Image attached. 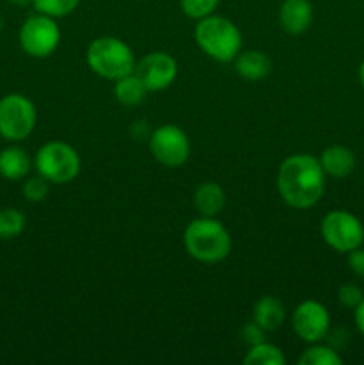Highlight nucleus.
<instances>
[{
  "mask_svg": "<svg viewBox=\"0 0 364 365\" xmlns=\"http://www.w3.org/2000/svg\"><path fill=\"white\" fill-rule=\"evenodd\" d=\"M81 0H32V7L36 13L46 14L52 18H64L74 13Z\"/></svg>",
  "mask_w": 364,
  "mask_h": 365,
  "instance_id": "nucleus-22",
  "label": "nucleus"
},
{
  "mask_svg": "<svg viewBox=\"0 0 364 365\" xmlns=\"http://www.w3.org/2000/svg\"><path fill=\"white\" fill-rule=\"evenodd\" d=\"M323 241L338 253H350L364 242V227L357 216L346 210H332L321 220Z\"/></svg>",
  "mask_w": 364,
  "mask_h": 365,
  "instance_id": "nucleus-8",
  "label": "nucleus"
},
{
  "mask_svg": "<svg viewBox=\"0 0 364 365\" xmlns=\"http://www.w3.org/2000/svg\"><path fill=\"white\" fill-rule=\"evenodd\" d=\"M353 317H355L357 330L364 335V299L353 309Z\"/></svg>",
  "mask_w": 364,
  "mask_h": 365,
  "instance_id": "nucleus-29",
  "label": "nucleus"
},
{
  "mask_svg": "<svg viewBox=\"0 0 364 365\" xmlns=\"http://www.w3.org/2000/svg\"><path fill=\"white\" fill-rule=\"evenodd\" d=\"M2 27H4V21H2V18H0V32H2Z\"/></svg>",
  "mask_w": 364,
  "mask_h": 365,
  "instance_id": "nucleus-32",
  "label": "nucleus"
},
{
  "mask_svg": "<svg viewBox=\"0 0 364 365\" xmlns=\"http://www.w3.org/2000/svg\"><path fill=\"white\" fill-rule=\"evenodd\" d=\"M18 41L27 56L45 59V57L52 56L59 46L61 29L56 18L36 13L21 24Z\"/></svg>",
  "mask_w": 364,
  "mask_h": 365,
  "instance_id": "nucleus-7",
  "label": "nucleus"
},
{
  "mask_svg": "<svg viewBox=\"0 0 364 365\" xmlns=\"http://www.w3.org/2000/svg\"><path fill=\"white\" fill-rule=\"evenodd\" d=\"M38 110L31 98L20 93H9L0 98V135L6 141L20 143L36 128Z\"/></svg>",
  "mask_w": 364,
  "mask_h": 365,
  "instance_id": "nucleus-6",
  "label": "nucleus"
},
{
  "mask_svg": "<svg viewBox=\"0 0 364 365\" xmlns=\"http://www.w3.org/2000/svg\"><path fill=\"white\" fill-rule=\"evenodd\" d=\"M184 248L196 262L218 264L231 253L232 239L225 225L216 217L200 216L186 227Z\"/></svg>",
  "mask_w": 364,
  "mask_h": 365,
  "instance_id": "nucleus-2",
  "label": "nucleus"
},
{
  "mask_svg": "<svg viewBox=\"0 0 364 365\" xmlns=\"http://www.w3.org/2000/svg\"><path fill=\"white\" fill-rule=\"evenodd\" d=\"M152 130H150L148 123L145 120H136L134 123L131 125V135L138 141V139H148Z\"/></svg>",
  "mask_w": 364,
  "mask_h": 365,
  "instance_id": "nucleus-28",
  "label": "nucleus"
},
{
  "mask_svg": "<svg viewBox=\"0 0 364 365\" xmlns=\"http://www.w3.org/2000/svg\"><path fill=\"white\" fill-rule=\"evenodd\" d=\"M220 0H181L182 13L193 20H202L216 11Z\"/></svg>",
  "mask_w": 364,
  "mask_h": 365,
  "instance_id": "nucleus-23",
  "label": "nucleus"
},
{
  "mask_svg": "<svg viewBox=\"0 0 364 365\" xmlns=\"http://www.w3.org/2000/svg\"><path fill=\"white\" fill-rule=\"evenodd\" d=\"M300 365H341L343 359L332 346L314 342L300 356Z\"/></svg>",
  "mask_w": 364,
  "mask_h": 365,
  "instance_id": "nucleus-20",
  "label": "nucleus"
},
{
  "mask_svg": "<svg viewBox=\"0 0 364 365\" xmlns=\"http://www.w3.org/2000/svg\"><path fill=\"white\" fill-rule=\"evenodd\" d=\"M264 335H266V330L261 328L256 321L246 323L241 330L243 342H246L248 346H256V344H261V342H264Z\"/></svg>",
  "mask_w": 364,
  "mask_h": 365,
  "instance_id": "nucleus-26",
  "label": "nucleus"
},
{
  "mask_svg": "<svg viewBox=\"0 0 364 365\" xmlns=\"http://www.w3.org/2000/svg\"><path fill=\"white\" fill-rule=\"evenodd\" d=\"M325 175L334 178H345L355 170V155L348 146L332 145L327 146L318 157Z\"/></svg>",
  "mask_w": 364,
  "mask_h": 365,
  "instance_id": "nucleus-13",
  "label": "nucleus"
},
{
  "mask_svg": "<svg viewBox=\"0 0 364 365\" xmlns=\"http://www.w3.org/2000/svg\"><path fill=\"white\" fill-rule=\"evenodd\" d=\"M243 362L245 365H285V356L278 346L264 341L261 344L250 346Z\"/></svg>",
  "mask_w": 364,
  "mask_h": 365,
  "instance_id": "nucleus-19",
  "label": "nucleus"
},
{
  "mask_svg": "<svg viewBox=\"0 0 364 365\" xmlns=\"http://www.w3.org/2000/svg\"><path fill=\"white\" fill-rule=\"evenodd\" d=\"M34 168L50 184H70L81 173V157L68 143L50 141L36 152Z\"/></svg>",
  "mask_w": 364,
  "mask_h": 365,
  "instance_id": "nucleus-5",
  "label": "nucleus"
},
{
  "mask_svg": "<svg viewBox=\"0 0 364 365\" xmlns=\"http://www.w3.org/2000/svg\"><path fill=\"white\" fill-rule=\"evenodd\" d=\"M291 327L296 337L307 344L321 342L330 331V314L316 299H305L293 310Z\"/></svg>",
  "mask_w": 364,
  "mask_h": 365,
  "instance_id": "nucleus-10",
  "label": "nucleus"
},
{
  "mask_svg": "<svg viewBox=\"0 0 364 365\" xmlns=\"http://www.w3.org/2000/svg\"><path fill=\"white\" fill-rule=\"evenodd\" d=\"M148 148L159 164L166 168H181L189 159L191 143L181 127L168 123L152 130L148 138Z\"/></svg>",
  "mask_w": 364,
  "mask_h": 365,
  "instance_id": "nucleus-9",
  "label": "nucleus"
},
{
  "mask_svg": "<svg viewBox=\"0 0 364 365\" xmlns=\"http://www.w3.org/2000/svg\"><path fill=\"white\" fill-rule=\"evenodd\" d=\"M32 166H34V160L20 146L11 145L0 150V177L6 180H24L31 173Z\"/></svg>",
  "mask_w": 364,
  "mask_h": 365,
  "instance_id": "nucleus-14",
  "label": "nucleus"
},
{
  "mask_svg": "<svg viewBox=\"0 0 364 365\" xmlns=\"http://www.w3.org/2000/svg\"><path fill=\"white\" fill-rule=\"evenodd\" d=\"M346 255H348L350 271H352L355 277L364 278V248H363V246L352 250V252L346 253Z\"/></svg>",
  "mask_w": 364,
  "mask_h": 365,
  "instance_id": "nucleus-27",
  "label": "nucleus"
},
{
  "mask_svg": "<svg viewBox=\"0 0 364 365\" xmlns=\"http://www.w3.org/2000/svg\"><path fill=\"white\" fill-rule=\"evenodd\" d=\"M49 189L50 182L46 178H43L41 175H36V177H29L24 182L21 192H24V198L29 200V202H41L49 195Z\"/></svg>",
  "mask_w": 364,
  "mask_h": 365,
  "instance_id": "nucleus-24",
  "label": "nucleus"
},
{
  "mask_svg": "<svg viewBox=\"0 0 364 365\" xmlns=\"http://www.w3.org/2000/svg\"><path fill=\"white\" fill-rule=\"evenodd\" d=\"M363 299H364L363 289H360L357 284H353V282H346V284H343L341 287L338 289V302L341 303L345 309L353 310L360 302H363Z\"/></svg>",
  "mask_w": 364,
  "mask_h": 365,
  "instance_id": "nucleus-25",
  "label": "nucleus"
},
{
  "mask_svg": "<svg viewBox=\"0 0 364 365\" xmlns=\"http://www.w3.org/2000/svg\"><path fill=\"white\" fill-rule=\"evenodd\" d=\"M27 217L21 210L6 207L0 209V239H13L25 230Z\"/></svg>",
  "mask_w": 364,
  "mask_h": 365,
  "instance_id": "nucleus-21",
  "label": "nucleus"
},
{
  "mask_svg": "<svg viewBox=\"0 0 364 365\" xmlns=\"http://www.w3.org/2000/svg\"><path fill=\"white\" fill-rule=\"evenodd\" d=\"M313 4L310 0H284L278 9V21L288 34H303L313 24Z\"/></svg>",
  "mask_w": 364,
  "mask_h": 365,
  "instance_id": "nucleus-12",
  "label": "nucleus"
},
{
  "mask_svg": "<svg viewBox=\"0 0 364 365\" xmlns=\"http://www.w3.org/2000/svg\"><path fill=\"white\" fill-rule=\"evenodd\" d=\"M193 203H195V209L198 210L200 216L216 217L225 209L227 195H225L223 187L216 182H203L195 189Z\"/></svg>",
  "mask_w": 364,
  "mask_h": 365,
  "instance_id": "nucleus-16",
  "label": "nucleus"
},
{
  "mask_svg": "<svg viewBox=\"0 0 364 365\" xmlns=\"http://www.w3.org/2000/svg\"><path fill=\"white\" fill-rule=\"evenodd\" d=\"M136 75L148 88V91H163L177 78V61L166 52H150L136 61Z\"/></svg>",
  "mask_w": 364,
  "mask_h": 365,
  "instance_id": "nucleus-11",
  "label": "nucleus"
},
{
  "mask_svg": "<svg viewBox=\"0 0 364 365\" xmlns=\"http://www.w3.org/2000/svg\"><path fill=\"white\" fill-rule=\"evenodd\" d=\"M359 81H360V86L364 88V61L360 63V66H359Z\"/></svg>",
  "mask_w": 364,
  "mask_h": 365,
  "instance_id": "nucleus-31",
  "label": "nucleus"
},
{
  "mask_svg": "<svg viewBox=\"0 0 364 365\" xmlns=\"http://www.w3.org/2000/svg\"><path fill=\"white\" fill-rule=\"evenodd\" d=\"M285 310L280 299L275 296H263L253 307V321L266 331H275L282 327Z\"/></svg>",
  "mask_w": 364,
  "mask_h": 365,
  "instance_id": "nucleus-17",
  "label": "nucleus"
},
{
  "mask_svg": "<svg viewBox=\"0 0 364 365\" xmlns=\"http://www.w3.org/2000/svg\"><path fill=\"white\" fill-rule=\"evenodd\" d=\"M86 63L98 77L106 81H118L134 71L136 57L123 39L100 36L89 43L86 50Z\"/></svg>",
  "mask_w": 364,
  "mask_h": 365,
  "instance_id": "nucleus-4",
  "label": "nucleus"
},
{
  "mask_svg": "<svg viewBox=\"0 0 364 365\" xmlns=\"http://www.w3.org/2000/svg\"><path fill=\"white\" fill-rule=\"evenodd\" d=\"M9 4H13V6H18V7H24V6H29V4H32V0H9Z\"/></svg>",
  "mask_w": 364,
  "mask_h": 365,
  "instance_id": "nucleus-30",
  "label": "nucleus"
},
{
  "mask_svg": "<svg viewBox=\"0 0 364 365\" xmlns=\"http://www.w3.org/2000/svg\"><path fill=\"white\" fill-rule=\"evenodd\" d=\"M234 68L239 77L248 82L263 81L271 71V59L261 50H245L234 59Z\"/></svg>",
  "mask_w": 364,
  "mask_h": 365,
  "instance_id": "nucleus-15",
  "label": "nucleus"
},
{
  "mask_svg": "<svg viewBox=\"0 0 364 365\" xmlns=\"http://www.w3.org/2000/svg\"><path fill=\"white\" fill-rule=\"evenodd\" d=\"M146 93H148V88L143 84L136 71L114 81V96L125 107L139 106L146 98Z\"/></svg>",
  "mask_w": 364,
  "mask_h": 365,
  "instance_id": "nucleus-18",
  "label": "nucleus"
},
{
  "mask_svg": "<svg viewBox=\"0 0 364 365\" xmlns=\"http://www.w3.org/2000/svg\"><path fill=\"white\" fill-rule=\"evenodd\" d=\"M195 41L206 56L218 63H234L243 46L238 25L214 13L198 20L195 27Z\"/></svg>",
  "mask_w": 364,
  "mask_h": 365,
  "instance_id": "nucleus-3",
  "label": "nucleus"
},
{
  "mask_svg": "<svg viewBox=\"0 0 364 365\" xmlns=\"http://www.w3.org/2000/svg\"><path fill=\"white\" fill-rule=\"evenodd\" d=\"M325 171L318 157L293 153L278 166L277 191L285 205L307 210L316 205L325 192Z\"/></svg>",
  "mask_w": 364,
  "mask_h": 365,
  "instance_id": "nucleus-1",
  "label": "nucleus"
}]
</instances>
